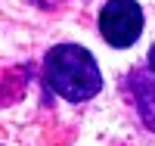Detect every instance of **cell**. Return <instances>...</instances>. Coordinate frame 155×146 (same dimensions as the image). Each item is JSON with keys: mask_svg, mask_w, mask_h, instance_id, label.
Instances as JSON below:
<instances>
[{"mask_svg": "<svg viewBox=\"0 0 155 146\" xmlns=\"http://www.w3.org/2000/svg\"><path fill=\"white\" fill-rule=\"evenodd\" d=\"M47 84L68 103H84L99 93L102 75L93 53L78 44H59L47 53Z\"/></svg>", "mask_w": 155, "mask_h": 146, "instance_id": "1", "label": "cell"}, {"mask_svg": "<svg viewBox=\"0 0 155 146\" xmlns=\"http://www.w3.org/2000/svg\"><path fill=\"white\" fill-rule=\"evenodd\" d=\"M149 72H155V47L149 50Z\"/></svg>", "mask_w": 155, "mask_h": 146, "instance_id": "4", "label": "cell"}, {"mask_svg": "<svg viewBox=\"0 0 155 146\" xmlns=\"http://www.w3.org/2000/svg\"><path fill=\"white\" fill-rule=\"evenodd\" d=\"M99 34L112 47H130L143 34V9L137 0H109L99 9Z\"/></svg>", "mask_w": 155, "mask_h": 146, "instance_id": "2", "label": "cell"}, {"mask_svg": "<svg viewBox=\"0 0 155 146\" xmlns=\"http://www.w3.org/2000/svg\"><path fill=\"white\" fill-rule=\"evenodd\" d=\"M127 84H130V93H134V103H137L140 118L146 121L149 131H155V72L137 69Z\"/></svg>", "mask_w": 155, "mask_h": 146, "instance_id": "3", "label": "cell"}]
</instances>
